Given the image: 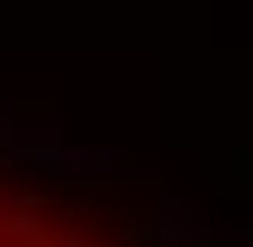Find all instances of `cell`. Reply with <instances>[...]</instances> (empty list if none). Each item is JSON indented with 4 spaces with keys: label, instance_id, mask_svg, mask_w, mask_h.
<instances>
[{
    "label": "cell",
    "instance_id": "6da1fadb",
    "mask_svg": "<svg viewBox=\"0 0 253 247\" xmlns=\"http://www.w3.org/2000/svg\"><path fill=\"white\" fill-rule=\"evenodd\" d=\"M142 222H148V247H210L216 241V229H210L192 204H179V198H167V204H161L155 216H142Z\"/></svg>",
    "mask_w": 253,
    "mask_h": 247
},
{
    "label": "cell",
    "instance_id": "7a4b0ae2",
    "mask_svg": "<svg viewBox=\"0 0 253 247\" xmlns=\"http://www.w3.org/2000/svg\"><path fill=\"white\" fill-rule=\"evenodd\" d=\"M62 247H81V241H62Z\"/></svg>",
    "mask_w": 253,
    "mask_h": 247
}]
</instances>
